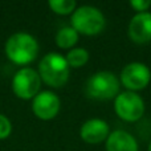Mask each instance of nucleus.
<instances>
[{
  "label": "nucleus",
  "mask_w": 151,
  "mask_h": 151,
  "mask_svg": "<svg viewBox=\"0 0 151 151\" xmlns=\"http://www.w3.org/2000/svg\"><path fill=\"white\" fill-rule=\"evenodd\" d=\"M129 36L138 44L151 40V12H138L129 24Z\"/></svg>",
  "instance_id": "1a4fd4ad"
},
{
  "label": "nucleus",
  "mask_w": 151,
  "mask_h": 151,
  "mask_svg": "<svg viewBox=\"0 0 151 151\" xmlns=\"http://www.w3.org/2000/svg\"><path fill=\"white\" fill-rule=\"evenodd\" d=\"M5 53L15 64L25 65L36 58L39 53V42L31 33L17 32L7 40Z\"/></svg>",
  "instance_id": "f03ea898"
},
{
  "label": "nucleus",
  "mask_w": 151,
  "mask_h": 151,
  "mask_svg": "<svg viewBox=\"0 0 151 151\" xmlns=\"http://www.w3.org/2000/svg\"><path fill=\"white\" fill-rule=\"evenodd\" d=\"M149 151H151V142H150V145H149Z\"/></svg>",
  "instance_id": "f3484780"
},
{
  "label": "nucleus",
  "mask_w": 151,
  "mask_h": 151,
  "mask_svg": "<svg viewBox=\"0 0 151 151\" xmlns=\"http://www.w3.org/2000/svg\"><path fill=\"white\" fill-rule=\"evenodd\" d=\"M12 131V123L4 114H0V139H5Z\"/></svg>",
  "instance_id": "2eb2a0df"
},
{
  "label": "nucleus",
  "mask_w": 151,
  "mask_h": 151,
  "mask_svg": "<svg viewBox=\"0 0 151 151\" xmlns=\"http://www.w3.org/2000/svg\"><path fill=\"white\" fill-rule=\"evenodd\" d=\"M41 85V77L35 69L23 68L13 76L12 89L13 93L23 99L35 98Z\"/></svg>",
  "instance_id": "423d86ee"
},
{
  "label": "nucleus",
  "mask_w": 151,
  "mask_h": 151,
  "mask_svg": "<svg viewBox=\"0 0 151 151\" xmlns=\"http://www.w3.org/2000/svg\"><path fill=\"white\" fill-rule=\"evenodd\" d=\"M130 4H131V7L135 8L139 12H145L151 5V1L150 0H131Z\"/></svg>",
  "instance_id": "dca6fc26"
},
{
  "label": "nucleus",
  "mask_w": 151,
  "mask_h": 151,
  "mask_svg": "<svg viewBox=\"0 0 151 151\" xmlns=\"http://www.w3.org/2000/svg\"><path fill=\"white\" fill-rule=\"evenodd\" d=\"M119 82L114 73L107 70L97 72L86 82V93L94 99H111L118 94Z\"/></svg>",
  "instance_id": "20e7f679"
},
{
  "label": "nucleus",
  "mask_w": 151,
  "mask_h": 151,
  "mask_svg": "<svg viewBox=\"0 0 151 151\" xmlns=\"http://www.w3.org/2000/svg\"><path fill=\"white\" fill-rule=\"evenodd\" d=\"M72 27L83 35H97L105 28V16L93 5H82L72 15Z\"/></svg>",
  "instance_id": "7ed1b4c3"
},
{
  "label": "nucleus",
  "mask_w": 151,
  "mask_h": 151,
  "mask_svg": "<svg viewBox=\"0 0 151 151\" xmlns=\"http://www.w3.org/2000/svg\"><path fill=\"white\" fill-rule=\"evenodd\" d=\"M81 138L88 143H99L109 137V125L104 119L91 118L81 126Z\"/></svg>",
  "instance_id": "9d476101"
},
{
  "label": "nucleus",
  "mask_w": 151,
  "mask_h": 151,
  "mask_svg": "<svg viewBox=\"0 0 151 151\" xmlns=\"http://www.w3.org/2000/svg\"><path fill=\"white\" fill-rule=\"evenodd\" d=\"M114 109L118 117L127 122H135L143 115L145 102L135 91H123L115 97Z\"/></svg>",
  "instance_id": "39448f33"
},
{
  "label": "nucleus",
  "mask_w": 151,
  "mask_h": 151,
  "mask_svg": "<svg viewBox=\"0 0 151 151\" xmlns=\"http://www.w3.org/2000/svg\"><path fill=\"white\" fill-rule=\"evenodd\" d=\"M150 80L151 72L143 63H131L121 72V81L130 90H141L146 88Z\"/></svg>",
  "instance_id": "0eeeda50"
},
{
  "label": "nucleus",
  "mask_w": 151,
  "mask_h": 151,
  "mask_svg": "<svg viewBox=\"0 0 151 151\" xmlns=\"http://www.w3.org/2000/svg\"><path fill=\"white\" fill-rule=\"evenodd\" d=\"M78 32L73 27H63L56 33V42L60 48H70L77 42Z\"/></svg>",
  "instance_id": "f8f14e48"
},
{
  "label": "nucleus",
  "mask_w": 151,
  "mask_h": 151,
  "mask_svg": "<svg viewBox=\"0 0 151 151\" xmlns=\"http://www.w3.org/2000/svg\"><path fill=\"white\" fill-rule=\"evenodd\" d=\"M70 73L66 57L60 53L49 52L42 57L39 64V74L45 83L53 88L65 85Z\"/></svg>",
  "instance_id": "f257e3e1"
},
{
  "label": "nucleus",
  "mask_w": 151,
  "mask_h": 151,
  "mask_svg": "<svg viewBox=\"0 0 151 151\" xmlns=\"http://www.w3.org/2000/svg\"><path fill=\"white\" fill-rule=\"evenodd\" d=\"M49 7L53 12L58 15H68L70 12H74L76 1L74 0H49Z\"/></svg>",
  "instance_id": "4468645a"
},
{
  "label": "nucleus",
  "mask_w": 151,
  "mask_h": 151,
  "mask_svg": "<svg viewBox=\"0 0 151 151\" xmlns=\"http://www.w3.org/2000/svg\"><path fill=\"white\" fill-rule=\"evenodd\" d=\"M32 110L40 119H52L57 115L58 110H60V99H58L57 94H55L50 90L40 91L33 98Z\"/></svg>",
  "instance_id": "6e6552de"
},
{
  "label": "nucleus",
  "mask_w": 151,
  "mask_h": 151,
  "mask_svg": "<svg viewBox=\"0 0 151 151\" xmlns=\"http://www.w3.org/2000/svg\"><path fill=\"white\" fill-rule=\"evenodd\" d=\"M88 60H89V52L86 49H83V48H73L66 55V61H68L69 66H73V68L85 65L88 63Z\"/></svg>",
  "instance_id": "ddd939ff"
},
{
  "label": "nucleus",
  "mask_w": 151,
  "mask_h": 151,
  "mask_svg": "<svg viewBox=\"0 0 151 151\" xmlns=\"http://www.w3.org/2000/svg\"><path fill=\"white\" fill-rule=\"evenodd\" d=\"M107 151H138L137 139L130 133L123 130H115L109 134L106 141Z\"/></svg>",
  "instance_id": "9b49d317"
}]
</instances>
